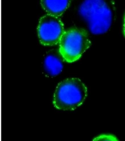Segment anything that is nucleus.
<instances>
[{
  "label": "nucleus",
  "mask_w": 125,
  "mask_h": 141,
  "mask_svg": "<svg viewBox=\"0 0 125 141\" xmlns=\"http://www.w3.org/2000/svg\"><path fill=\"white\" fill-rule=\"evenodd\" d=\"M78 12L95 35L106 33L114 20V9L109 0H83Z\"/></svg>",
  "instance_id": "obj_1"
},
{
  "label": "nucleus",
  "mask_w": 125,
  "mask_h": 141,
  "mask_svg": "<svg viewBox=\"0 0 125 141\" xmlns=\"http://www.w3.org/2000/svg\"><path fill=\"white\" fill-rule=\"evenodd\" d=\"M71 0H41V5L49 15L59 17L67 9Z\"/></svg>",
  "instance_id": "obj_6"
},
{
  "label": "nucleus",
  "mask_w": 125,
  "mask_h": 141,
  "mask_svg": "<svg viewBox=\"0 0 125 141\" xmlns=\"http://www.w3.org/2000/svg\"><path fill=\"white\" fill-rule=\"evenodd\" d=\"M92 141H119L118 139L111 135H101L96 137Z\"/></svg>",
  "instance_id": "obj_7"
},
{
  "label": "nucleus",
  "mask_w": 125,
  "mask_h": 141,
  "mask_svg": "<svg viewBox=\"0 0 125 141\" xmlns=\"http://www.w3.org/2000/svg\"><path fill=\"white\" fill-rule=\"evenodd\" d=\"M87 88L78 78H69L59 82L54 96V105L61 110H72L85 101Z\"/></svg>",
  "instance_id": "obj_2"
},
{
  "label": "nucleus",
  "mask_w": 125,
  "mask_h": 141,
  "mask_svg": "<svg viewBox=\"0 0 125 141\" xmlns=\"http://www.w3.org/2000/svg\"><path fill=\"white\" fill-rule=\"evenodd\" d=\"M124 35H125V17H124Z\"/></svg>",
  "instance_id": "obj_8"
},
{
  "label": "nucleus",
  "mask_w": 125,
  "mask_h": 141,
  "mask_svg": "<svg viewBox=\"0 0 125 141\" xmlns=\"http://www.w3.org/2000/svg\"><path fill=\"white\" fill-rule=\"evenodd\" d=\"M87 33L79 28H71L63 34L59 41V53L63 59L72 63L78 60L90 47Z\"/></svg>",
  "instance_id": "obj_3"
},
{
  "label": "nucleus",
  "mask_w": 125,
  "mask_h": 141,
  "mask_svg": "<svg viewBox=\"0 0 125 141\" xmlns=\"http://www.w3.org/2000/svg\"><path fill=\"white\" fill-rule=\"evenodd\" d=\"M63 69L61 59L54 52L45 54L43 60V71L45 75L49 77L57 76Z\"/></svg>",
  "instance_id": "obj_5"
},
{
  "label": "nucleus",
  "mask_w": 125,
  "mask_h": 141,
  "mask_svg": "<svg viewBox=\"0 0 125 141\" xmlns=\"http://www.w3.org/2000/svg\"><path fill=\"white\" fill-rule=\"evenodd\" d=\"M38 33L41 44L45 46L56 45L65 33L64 25L59 17L48 14L40 18Z\"/></svg>",
  "instance_id": "obj_4"
}]
</instances>
